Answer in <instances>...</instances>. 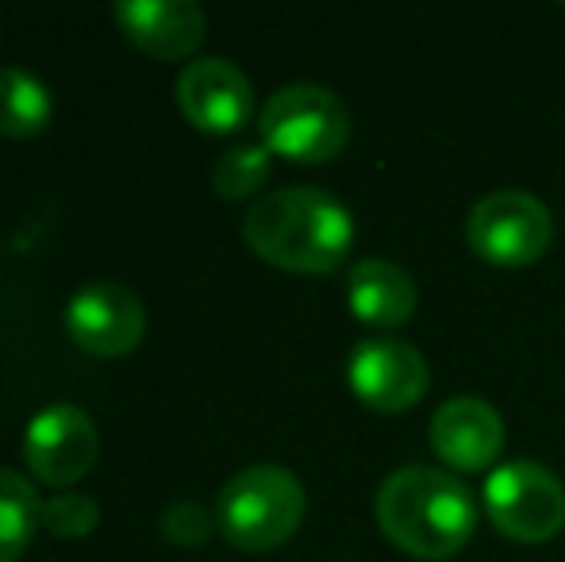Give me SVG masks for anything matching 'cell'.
Here are the masks:
<instances>
[{
	"mask_svg": "<svg viewBox=\"0 0 565 562\" xmlns=\"http://www.w3.org/2000/svg\"><path fill=\"white\" fill-rule=\"evenodd\" d=\"M308 497L297 474L274 463L238 470L216 497V528L238 551H274L292 540L305 520Z\"/></svg>",
	"mask_w": 565,
	"mask_h": 562,
	"instance_id": "cell-3",
	"label": "cell"
},
{
	"mask_svg": "<svg viewBox=\"0 0 565 562\" xmlns=\"http://www.w3.org/2000/svg\"><path fill=\"white\" fill-rule=\"evenodd\" d=\"M466 243L484 263L520 271L551 251L554 216L539 197L523 193V189H500L469 209Z\"/></svg>",
	"mask_w": 565,
	"mask_h": 562,
	"instance_id": "cell-5",
	"label": "cell"
},
{
	"mask_svg": "<svg viewBox=\"0 0 565 562\" xmlns=\"http://www.w3.org/2000/svg\"><path fill=\"white\" fill-rule=\"evenodd\" d=\"M347 382L354 397L373 413H408L424 401L431 385V370L419 347L401 336H373L350 351Z\"/></svg>",
	"mask_w": 565,
	"mask_h": 562,
	"instance_id": "cell-7",
	"label": "cell"
},
{
	"mask_svg": "<svg viewBox=\"0 0 565 562\" xmlns=\"http://www.w3.org/2000/svg\"><path fill=\"white\" fill-rule=\"evenodd\" d=\"M212 528H216V520L209 517V509L201 501H189V497L166 505L162 512V536L178 548H201L212 536Z\"/></svg>",
	"mask_w": 565,
	"mask_h": 562,
	"instance_id": "cell-18",
	"label": "cell"
},
{
	"mask_svg": "<svg viewBox=\"0 0 565 562\" xmlns=\"http://www.w3.org/2000/svg\"><path fill=\"white\" fill-rule=\"evenodd\" d=\"M97 424L77 405H51L28 424L23 463L46 486H74L97 463Z\"/></svg>",
	"mask_w": 565,
	"mask_h": 562,
	"instance_id": "cell-9",
	"label": "cell"
},
{
	"mask_svg": "<svg viewBox=\"0 0 565 562\" xmlns=\"http://www.w3.org/2000/svg\"><path fill=\"white\" fill-rule=\"evenodd\" d=\"M66 331L85 354L119 359V354L139 347L142 331H147V308L127 285L93 282L70 300Z\"/></svg>",
	"mask_w": 565,
	"mask_h": 562,
	"instance_id": "cell-8",
	"label": "cell"
},
{
	"mask_svg": "<svg viewBox=\"0 0 565 562\" xmlns=\"http://www.w3.org/2000/svg\"><path fill=\"white\" fill-rule=\"evenodd\" d=\"M377 524L416 559H450L473 540L477 505L466 481L439 466H401L377 489Z\"/></svg>",
	"mask_w": 565,
	"mask_h": 562,
	"instance_id": "cell-2",
	"label": "cell"
},
{
	"mask_svg": "<svg viewBox=\"0 0 565 562\" xmlns=\"http://www.w3.org/2000/svg\"><path fill=\"white\" fill-rule=\"evenodd\" d=\"M51 93L35 74L0 66V136L31 139L51 124Z\"/></svg>",
	"mask_w": 565,
	"mask_h": 562,
	"instance_id": "cell-14",
	"label": "cell"
},
{
	"mask_svg": "<svg viewBox=\"0 0 565 562\" xmlns=\"http://www.w3.org/2000/svg\"><path fill=\"white\" fill-rule=\"evenodd\" d=\"M484 512L515 543H546L565 528V486L554 470L515 458L484 481Z\"/></svg>",
	"mask_w": 565,
	"mask_h": 562,
	"instance_id": "cell-6",
	"label": "cell"
},
{
	"mask_svg": "<svg viewBox=\"0 0 565 562\" xmlns=\"http://www.w3.org/2000/svg\"><path fill=\"white\" fill-rule=\"evenodd\" d=\"M269 170H274V155L262 142H243V147L224 150L220 162L212 166V189L224 201H246L266 185Z\"/></svg>",
	"mask_w": 565,
	"mask_h": 562,
	"instance_id": "cell-16",
	"label": "cell"
},
{
	"mask_svg": "<svg viewBox=\"0 0 565 562\" xmlns=\"http://www.w3.org/2000/svg\"><path fill=\"white\" fill-rule=\"evenodd\" d=\"M262 147L289 162L320 166L350 142V108L323 85H285L258 116Z\"/></svg>",
	"mask_w": 565,
	"mask_h": 562,
	"instance_id": "cell-4",
	"label": "cell"
},
{
	"mask_svg": "<svg viewBox=\"0 0 565 562\" xmlns=\"http://www.w3.org/2000/svg\"><path fill=\"white\" fill-rule=\"evenodd\" d=\"M431 450L454 470H484L504 450V416L484 397H450L431 416Z\"/></svg>",
	"mask_w": 565,
	"mask_h": 562,
	"instance_id": "cell-12",
	"label": "cell"
},
{
	"mask_svg": "<svg viewBox=\"0 0 565 562\" xmlns=\"http://www.w3.org/2000/svg\"><path fill=\"white\" fill-rule=\"evenodd\" d=\"M100 524V505L85 494H54L43 501V528L54 532L58 540H82V536L97 532Z\"/></svg>",
	"mask_w": 565,
	"mask_h": 562,
	"instance_id": "cell-17",
	"label": "cell"
},
{
	"mask_svg": "<svg viewBox=\"0 0 565 562\" xmlns=\"http://www.w3.org/2000/svg\"><path fill=\"white\" fill-rule=\"evenodd\" d=\"M113 15L124 35L158 62L189 59L209 31V15L196 0H124Z\"/></svg>",
	"mask_w": 565,
	"mask_h": 562,
	"instance_id": "cell-11",
	"label": "cell"
},
{
	"mask_svg": "<svg viewBox=\"0 0 565 562\" xmlns=\"http://www.w3.org/2000/svg\"><path fill=\"white\" fill-rule=\"evenodd\" d=\"M178 108L196 131L212 136H231L254 113L250 77L227 59H196L178 74L173 85Z\"/></svg>",
	"mask_w": 565,
	"mask_h": 562,
	"instance_id": "cell-10",
	"label": "cell"
},
{
	"mask_svg": "<svg viewBox=\"0 0 565 562\" xmlns=\"http://www.w3.org/2000/svg\"><path fill=\"white\" fill-rule=\"evenodd\" d=\"M347 305L365 328L393 331L416 316L419 289L404 266L388 258H362L347 274Z\"/></svg>",
	"mask_w": 565,
	"mask_h": 562,
	"instance_id": "cell-13",
	"label": "cell"
},
{
	"mask_svg": "<svg viewBox=\"0 0 565 562\" xmlns=\"http://www.w3.org/2000/svg\"><path fill=\"white\" fill-rule=\"evenodd\" d=\"M243 240L258 258L289 274H335L354 247V216L323 189H274L250 204Z\"/></svg>",
	"mask_w": 565,
	"mask_h": 562,
	"instance_id": "cell-1",
	"label": "cell"
},
{
	"mask_svg": "<svg viewBox=\"0 0 565 562\" xmlns=\"http://www.w3.org/2000/svg\"><path fill=\"white\" fill-rule=\"evenodd\" d=\"M39 524H43V501L35 497L31 481L0 466V562L20 559Z\"/></svg>",
	"mask_w": 565,
	"mask_h": 562,
	"instance_id": "cell-15",
	"label": "cell"
}]
</instances>
